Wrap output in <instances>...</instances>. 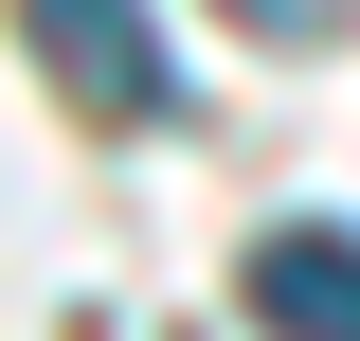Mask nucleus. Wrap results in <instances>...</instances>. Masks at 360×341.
<instances>
[{
  "instance_id": "f257e3e1",
  "label": "nucleus",
  "mask_w": 360,
  "mask_h": 341,
  "mask_svg": "<svg viewBox=\"0 0 360 341\" xmlns=\"http://www.w3.org/2000/svg\"><path fill=\"white\" fill-rule=\"evenodd\" d=\"M18 36H37V72L72 90V108H108V126H162V108H180L144 0H18Z\"/></svg>"
},
{
  "instance_id": "f03ea898",
  "label": "nucleus",
  "mask_w": 360,
  "mask_h": 341,
  "mask_svg": "<svg viewBox=\"0 0 360 341\" xmlns=\"http://www.w3.org/2000/svg\"><path fill=\"white\" fill-rule=\"evenodd\" d=\"M234 305H252L270 341H360V234H342V215H288V234H252Z\"/></svg>"
},
{
  "instance_id": "7ed1b4c3",
  "label": "nucleus",
  "mask_w": 360,
  "mask_h": 341,
  "mask_svg": "<svg viewBox=\"0 0 360 341\" xmlns=\"http://www.w3.org/2000/svg\"><path fill=\"white\" fill-rule=\"evenodd\" d=\"M234 36H324V18H342V0H217Z\"/></svg>"
}]
</instances>
